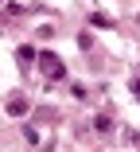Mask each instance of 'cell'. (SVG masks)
<instances>
[{"label": "cell", "instance_id": "cell-1", "mask_svg": "<svg viewBox=\"0 0 140 152\" xmlns=\"http://www.w3.org/2000/svg\"><path fill=\"white\" fill-rule=\"evenodd\" d=\"M43 66H47V74H62V63H59V58H54L51 51L43 55Z\"/></svg>", "mask_w": 140, "mask_h": 152}]
</instances>
